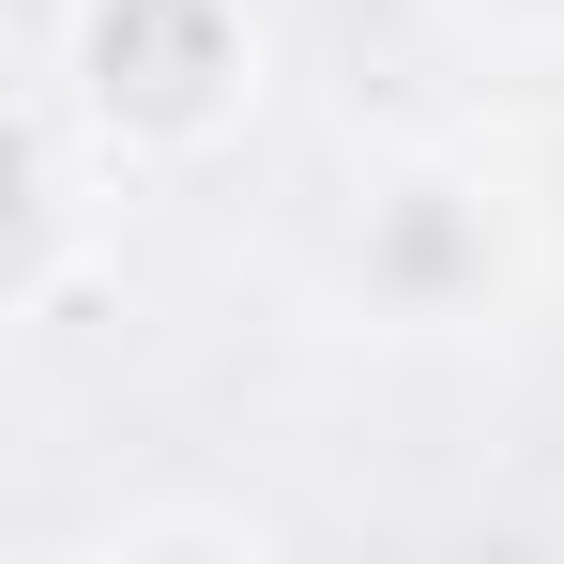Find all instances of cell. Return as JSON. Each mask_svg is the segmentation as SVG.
<instances>
[{
    "label": "cell",
    "instance_id": "obj_1",
    "mask_svg": "<svg viewBox=\"0 0 564 564\" xmlns=\"http://www.w3.org/2000/svg\"><path fill=\"white\" fill-rule=\"evenodd\" d=\"M564 229H550V184L488 138H412L381 153L336 245H321V305L336 336L367 351H473V336H519L534 290H550Z\"/></svg>",
    "mask_w": 564,
    "mask_h": 564
},
{
    "label": "cell",
    "instance_id": "obj_2",
    "mask_svg": "<svg viewBox=\"0 0 564 564\" xmlns=\"http://www.w3.org/2000/svg\"><path fill=\"white\" fill-rule=\"evenodd\" d=\"M46 93L77 107L107 169H198L260 122L275 31H260V0H62Z\"/></svg>",
    "mask_w": 564,
    "mask_h": 564
},
{
    "label": "cell",
    "instance_id": "obj_3",
    "mask_svg": "<svg viewBox=\"0 0 564 564\" xmlns=\"http://www.w3.org/2000/svg\"><path fill=\"white\" fill-rule=\"evenodd\" d=\"M290 519H260V503H214V488H169V503H122V519H93L62 564H275Z\"/></svg>",
    "mask_w": 564,
    "mask_h": 564
},
{
    "label": "cell",
    "instance_id": "obj_4",
    "mask_svg": "<svg viewBox=\"0 0 564 564\" xmlns=\"http://www.w3.org/2000/svg\"><path fill=\"white\" fill-rule=\"evenodd\" d=\"M443 31L488 62H564V0H443Z\"/></svg>",
    "mask_w": 564,
    "mask_h": 564
}]
</instances>
